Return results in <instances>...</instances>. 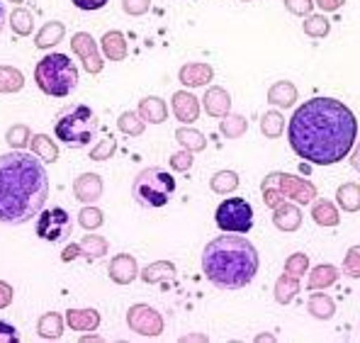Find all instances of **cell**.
<instances>
[{"instance_id":"1","label":"cell","mask_w":360,"mask_h":343,"mask_svg":"<svg viewBox=\"0 0 360 343\" xmlns=\"http://www.w3.org/2000/svg\"><path fill=\"white\" fill-rule=\"evenodd\" d=\"M288 139L302 161L333 166L351 154L358 139V117L336 98H311L290 117Z\"/></svg>"},{"instance_id":"2","label":"cell","mask_w":360,"mask_h":343,"mask_svg":"<svg viewBox=\"0 0 360 343\" xmlns=\"http://www.w3.org/2000/svg\"><path fill=\"white\" fill-rule=\"evenodd\" d=\"M49 176L37 154L13 149L0 156V224L22 226L44 209Z\"/></svg>"},{"instance_id":"3","label":"cell","mask_w":360,"mask_h":343,"mask_svg":"<svg viewBox=\"0 0 360 343\" xmlns=\"http://www.w3.org/2000/svg\"><path fill=\"white\" fill-rule=\"evenodd\" d=\"M261 268L258 249L241 234H221L202 251L205 278L219 290H241Z\"/></svg>"},{"instance_id":"4","label":"cell","mask_w":360,"mask_h":343,"mask_svg":"<svg viewBox=\"0 0 360 343\" xmlns=\"http://www.w3.org/2000/svg\"><path fill=\"white\" fill-rule=\"evenodd\" d=\"M34 81L49 98H66L78 86V68L66 54H46L34 66Z\"/></svg>"},{"instance_id":"5","label":"cell","mask_w":360,"mask_h":343,"mask_svg":"<svg viewBox=\"0 0 360 343\" xmlns=\"http://www.w3.org/2000/svg\"><path fill=\"white\" fill-rule=\"evenodd\" d=\"M98 115L88 108V105H68L63 108L54 119V131L59 136L61 144L71 146V149H83L95 139L98 131Z\"/></svg>"},{"instance_id":"6","label":"cell","mask_w":360,"mask_h":343,"mask_svg":"<svg viewBox=\"0 0 360 343\" xmlns=\"http://www.w3.org/2000/svg\"><path fill=\"white\" fill-rule=\"evenodd\" d=\"M173 193H176V178L158 166H149L139 171V176L131 183V198H134L136 205L146 209L166 207L171 202Z\"/></svg>"},{"instance_id":"7","label":"cell","mask_w":360,"mask_h":343,"mask_svg":"<svg viewBox=\"0 0 360 343\" xmlns=\"http://www.w3.org/2000/svg\"><path fill=\"white\" fill-rule=\"evenodd\" d=\"M214 221L221 231L246 234L253 226V207L243 198H229L214 209Z\"/></svg>"},{"instance_id":"8","label":"cell","mask_w":360,"mask_h":343,"mask_svg":"<svg viewBox=\"0 0 360 343\" xmlns=\"http://www.w3.org/2000/svg\"><path fill=\"white\" fill-rule=\"evenodd\" d=\"M71 231H73V219L63 207L41 209L39 217H37V236L41 241L59 244V241H66L71 236Z\"/></svg>"},{"instance_id":"9","label":"cell","mask_w":360,"mask_h":343,"mask_svg":"<svg viewBox=\"0 0 360 343\" xmlns=\"http://www.w3.org/2000/svg\"><path fill=\"white\" fill-rule=\"evenodd\" d=\"M127 326H129L134 334L156 339V336L163 334V316L153 307H149V304H134V307H129V312H127Z\"/></svg>"},{"instance_id":"10","label":"cell","mask_w":360,"mask_h":343,"mask_svg":"<svg viewBox=\"0 0 360 343\" xmlns=\"http://www.w3.org/2000/svg\"><path fill=\"white\" fill-rule=\"evenodd\" d=\"M71 49H73V54L83 61V68H86L88 73H100V71H103L105 61H103V56H100L95 39L88 34V32H76V34H73Z\"/></svg>"},{"instance_id":"11","label":"cell","mask_w":360,"mask_h":343,"mask_svg":"<svg viewBox=\"0 0 360 343\" xmlns=\"http://www.w3.org/2000/svg\"><path fill=\"white\" fill-rule=\"evenodd\" d=\"M275 181H278L280 193H283L285 198L292 200V202H300V205L314 202L316 188L311 186L309 181H302V178L290 176V173H275Z\"/></svg>"},{"instance_id":"12","label":"cell","mask_w":360,"mask_h":343,"mask_svg":"<svg viewBox=\"0 0 360 343\" xmlns=\"http://www.w3.org/2000/svg\"><path fill=\"white\" fill-rule=\"evenodd\" d=\"M108 276H110V280L117 283V285L134 283L136 276H139L136 258L129 256V253H120V256H115L112 261H110V266H108Z\"/></svg>"},{"instance_id":"13","label":"cell","mask_w":360,"mask_h":343,"mask_svg":"<svg viewBox=\"0 0 360 343\" xmlns=\"http://www.w3.org/2000/svg\"><path fill=\"white\" fill-rule=\"evenodd\" d=\"M73 195L78 202L93 205L103 198V178L98 173H83L73 181Z\"/></svg>"},{"instance_id":"14","label":"cell","mask_w":360,"mask_h":343,"mask_svg":"<svg viewBox=\"0 0 360 343\" xmlns=\"http://www.w3.org/2000/svg\"><path fill=\"white\" fill-rule=\"evenodd\" d=\"M173 115L183 124H193L195 119H200V100L188 91H178L173 95Z\"/></svg>"},{"instance_id":"15","label":"cell","mask_w":360,"mask_h":343,"mask_svg":"<svg viewBox=\"0 0 360 343\" xmlns=\"http://www.w3.org/2000/svg\"><path fill=\"white\" fill-rule=\"evenodd\" d=\"M273 224H275V229L285 231V234L297 231L302 226L300 207H295V205H290V202H280L278 207L273 209Z\"/></svg>"},{"instance_id":"16","label":"cell","mask_w":360,"mask_h":343,"mask_svg":"<svg viewBox=\"0 0 360 343\" xmlns=\"http://www.w3.org/2000/svg\"><path fill=\"white\" fill-rule=\"evenodd\" d=\"M212 76H214V71H212L210 63H185L183 68H180L178 78L183 86L188 88H202L207 86L212 81Z\"/></svg>"},{"instance_id":"17","label":"cell","mask_w":360,"mask_h":343,"mask_svg":"<svg viewBox=\"0 0 360 343\" xmlns=\"http://www.w3.org/2000/svg\"><path fill=\"white\" fill-rule=\"evenodd\" d=\"M202 105H205V110H207L210 117H226V115H229V110H231V98H229V93H226L224 88L212 86L210 91L205 93Z\"/></svg>"},{"instance_id":"18","label":"cell","mask_w":360,"mask_h":343,"mask_svg":"<svg viewBox=\"0 0 360 343\" xmlns=\"http://www.w3.org/2000/svg\"><path fill=\"white\" fill-rule=\"evenodd\" d=\"M136 112H139L141 119H144V122H149V124H163L168 119L166 103H163L161 98H156V95H149V98L141 100Z\"/></svg>"},{"instance_id":"19","label":"cell","mask_w":360,"mask_h":343,"mask_svg":"<svg viewBox=\"0 0 360 343\" xmlns=\"http://www.w3.org/2000/svg\"><path fill=\"white\" fill-rule=\"evenodd\" d=\"M268 103L280 110L292 108V105L297 103V88H295L290 81L275 83V86H270V91H268Z\"/></svg>"},{"instance_id":"20","label":"cell","mask_w":360,"mask_h":343,"mask_svg":"<svg viewBox=\"0 0 360 343\" xmlns=\"http://www.w3.org/2000/svg\"><path fill=\"white\" fill-rule=\"evenodd\" d=\"M66 324L73 331H95L100 326V312H95V309H71V312H66Z\"/></svg>"},{"instance_id":"21","label":"cell","mask_w":360,"mask_h":343,"mask_svg":"<svg viewBox=\"0 0 360 343\" xmlns=\"http://www.w3.org/2000/svg\"><path fill=\"white\" fill-rule=\"evenodd\" d=\"M37 334L46 341H56L63 336V316L59 312H46L37 319Z\"/></svg>"},{"instance_id":"22","label":"cell","mask_w":360,"mask_h":343,"mask_svg":"<svg viewBox=\"0 0 360 343\" xmlns=\"http://www.w3.org/2000/svg\"><path fill=\"white\" fill-rule=\"evenodd\" d=\"M336 280H338V268L331 266V263H319V266L309 273V283H307V287H309L311 292H316V290L331 287Z\"/></svg>"},{"instance_id":"23","label":"cell","mask_w":360,"mask_h":343,"mask_svg":"<svg viewBox=\"0 0 360 343\" xmlns=\"http://www.w3.org/2000/svg\"><path fill=\"white\" fill-rule=\"evenodd\" d=\"M103 51L110 61H122L127 56V39L120 30H110L103 37Z\"/></svg>"},{"instance_id":"24","label":"cell","mask_w":360,"mask_h":343,"mask_svg":"<svg viewBox=\"0 0 360 343\" xmlns=\"http://www.w3.org/2000/svg\"><path fill=\"white\" fill-rule=\"evenodd\" d=\"M141 280L149 283V285H156V283H163V280H171L176 278V266L171 261H156V263H149L144 271L139 273Z\"/></svg>"},{"instance_id":"25","label":"cell","mask_w":360,"mask_h":343,"mask_svg":"<svg viewBox=\"0 0 360 343\" xmlns=\"http://www.w3.org/2000/svg\"><path fill=\"white\" fill-rule=\"evenodd\" d=\"M63 34H66V27H63V22H46L44 27L37 32V49H51V46H56L59 41L63 39Z\"/></svg>"},{"instance_id":"26","label":"cell","mask_w":360,"mask_h":343,"mask_svg":"<svg viewBox=\"0 0 360 343\" xmlns=\"http://www.w3.org/2000/svg\"><path fill=\"white\" fill-rule=\"evenodd\" d=\"M307 309H309V314L314 316V319H331L333 312H336V304H333V299L329 297V295H324L319 290V292H314L309 297V302H307Z\"/></svg>"},{"instance_id":"27","label":"cell","mask_w":360,"mask_h":343,"mask_svg":"<svg viewBox=\"0 0 360 343\" xmlns=\"http://www.w3.org/2000/svg\"><path fill=\"white\" fill-rule=\"evenodd\" d=\"M311 219L319 226H338L341 214L329 200H319V202H311Z\"/></svg>"},{"instance_id":"28","label":"cell","mask_w":360,"mask_h":343,"mask_svg":"<svg viewBox=\"0 0 360 343\" xmlns=\"http://www.w3.org/2000/svg\"><path fill=\"white\" fill-rule=\"evenodd\" d=\"M32 154H37L44 163H56L59 161V149H56V144L51 141V136L46 134H37L32 136Z\"/></svg>"},{"instance_id":"29","label":"cell","mask_w":360,"mask_h":343,"mask_svg":"<svg viewBox=\"0 0 360 343\" xmlns=\"http://www.w3.org/2000/svg\"><path fill=\"white\" fill-rule=\"evenodd\" d=\"M297 292H300V278H292L288 273L278 278V283H275V302L290 304Z\"/></svg>"},{"instance_id":"30","label":"cell","mask_w":360,"mask_h":343,"mask_svg":"<svg viewBox=\"0 0 360 343\" xmlns=\"http://www.w3.org/2000/svg\"><path fill=\"white\" fill-rule=\"evenodd\" d=\"M336 200L341 205V209L346 212H358L360 209V186L358 183H343L336 190Z\"/></svg>"},{"instance_id":"31","label":"cell","mask_w":360,"mask_h":343,"mask_svg":"<svg viewBox=\"0 0 360 343\" xmlns=\"http://www.w3.org/2000/svg\"><path fill=\"white\" fill-rule=\"evenodd\" d=\"M25 86L22 71L13 66H0V93H18Z\"/></svg>"},{"instance_id":"32","label":"cell","mask_w":360,"mask_h":343,"mask_svg":"<svg viewBox=\"0 0 360 343\" xmlns=\"http://www.w3.org/2000/svg\"><path fill=\"white\" fill-rule=\"evenodd\" d=\"M176 139L180 146H185L188 151H202L207 146V139L205 134H200L198 129H190V127H180L176 129Z\"/></svg>"},{"instance_id":"33","label":"cell","mask_w":360,"mask_h":343,"mask_svg":"<svg viewBox=\"0 0 360 343\" xmlns=\"http://www.w3.org/2000/svg\"><path fill=\"white\" fill-rule=\"evenodd\" d=\"M108 249H110L108 241L98 234H88L86 239L81 241V251L86 261H98V258H103L105 253H108Z\"/></svg>"},{"instance_id":"34","label":"cell","mask_w":360,"mask_h":343,"mask_svg":"<svg viewBox=\"0 0 360 343\" xmlns=\"http://www.w3.org/2000/svg\"><path fill=\"white\" fill-rule=\"evenodd\" d=\"M10 27L18 37H27L32 34V30H34V18H32L30 10L25 8H15L13 15H10Z\"/></svg>"},{"instance_id":"35","label":"cell","mask_w":360,"mask_h":343,"mask_svg":"<svg viewBox=\"0 0 360 343\" xmlns=\"http://www.w3.org/2000/svg\"><path fill=\"white\" fill-rule=\"evenodd\" d=\"M210 188L214 190V193H219V195H229V193H234V190L239 188V176H236L234 171H219V173H214V176H212Z\"/></svg>"},{"instance_id":"36","label":"cell","mask_w":360,"mask_h":343,"mask_svg":"<svg viewBox=\"0 0 360 343\" xmlns=\"http://www.w3.org/2000/svg\"><path fill=\"white\" fill-rule=\"evenodd\" d=\"M117 127H120V131H124L127 136H141L144 134L146 122L141 119L139 112H122L120 119H117Z\"/></svg>"},{"instance_id":"37","label":"cell","mask_w":360,"mask_h":343,"mask_svg":"<svg viewBox=\"0 0 360 343\" xmlns=\"http://www.w3.org/2000/svg\"><path fill=\"white\" fill-rule=\"evenodd\" d=\"M246 127H248V122L243 115H226L219 124V131L226 136V139H239L243 131H246Z\"/></svg>"},{"instance_id":"38","label":"cell","mask_w":360,"mask_h":343,"mask_svg":"<svg viewBox=\"0 0 360 343\" xmlns=\"http://www.w3.org/2000/svg\"><path fill=\"white\" fill-rule=\"evenodd\" d=\"M283 129H285V117L280 112H275V110H270V112L261 117V131L268 139H278L283 134Z\"/></svg>"},{"instance_id":"39","label":"cell","mask_w":360,"mask_h":343,"mask_svg":"<svg viewBox=\"0 0 360 343\" xmlns=\"http://www.w3.org/2000/svg\"><path fill=\"white\" fill-rule=\"evenodd\" d=\"M304 34L307 37H311V39H321V37H326L329 34V30H331V25H329V20L324 18V15H307V20H304Z\"/></svg>"},{"instance_id":"40","label":"cell","mask_w":360,"mask_h":343,"mask_svg":"<svg viewBox=\"0 0 360 343\" xmlns=\"http://www.w3.org/2000/svg\"><path fill=\"white\" fill-rule=\"evenodd\" d=\"M5 141H8L13 149H20L22 151L25 146L32 144V131L27 124H13L8 129V134H5Z\"/></svg>"},{"instance_id":"41","label":"cell","mask_w":360,"mask_h":343,"mask_svg":"<svg viewBox=\"0 0 360 343\" xmlns=\"http://www.w3.org/2000/svg\"><path fill=\"white\" fill-rule=\"evenodd\" d=\"M103 221H105V214L100 212L98 207H93V205H86V207L78 212V224H81L86 231L100 229V226H103Z\"/></svg>"},{"instance_id":"42","label":"cell","mask_w":360,"mask_h":343,"mask_svg":"<svg viewBox=\"0 0 360 343\" xmlns=\"http://www.w3.org/2000/svg\"><path fill=\"white\" fill-rule=\"evenodd\" d=\"M263 202L268 205L270 209H275L280 205V200L285 198L283 193H280V188H278V181H275V173H270V176H266V181H263Z\"/></svg>"},{"instance_id":"43","label":"cell","mask_w":360,"mask_h":343,"mask_svg":"<svg viewBox=\"0 0 360 343\" xmlns=\"http://www.w3.org/2000/svg\"><path fill=\"white\" fill-rule=\"evenodd\" d=\"M309 271V258H307V253H292V256L285 261V273L292 278H300L304 276V273Z\"/></svg>"},{"instance_id":"44","label":"cell","mask_w":360,"mask_h":343,"mask_svg":"<svg viewBox=\"0 0 360 343\" xmlns=\"http://www.w3.org/2000/svg\"><path fill=\"white\" fill-rule=\"evenodd\" d=\"M341 273L348 278H360V246H351L343 258V266H341Z\"/></svg>"},{"instance_id":"45","label":"cell","mask_w":360,"mask_h":343,"mask_svg":"<svg viewBox=\"0 0 360 343\" xmlns=\"http://www.w3.org/2000/svg\"><path fill=\"white\" fill-rule=\"evenodd\" d=\"M115 151H117V141H115V136H105V139L100 141L93 151H90V161H108L110 156H115Z\"/></svg>"},{"instance_id":"46","label":"cell","mask_w":360,"mask_h":343,"mask_svg":"<svg viewBox=\"0 0 360 343\" xmlns=\"http://www.w3.org/2000/svg\"><path fill=\"white\" fill-rule=\"evenodd\" d=\"M149 8H151V0H122V10L127 15H134V18L144 15Z\"/></svg>"},{"instance_id":"47","label":"cell","mask_w":360,"mask_h":343,"mask_svg":"<svg viewBox=\"0 0 360 343\" xmlns=\"http://www.w3.org/2000/svg\"><path fill=\"white\" fill-rule=\"evenodd\" d=\"M171 166L173 171H190L193 168V151H178V154L171 156Z\"/></svg>"},{"instance_id":"48","label":"cell","mask_w":360,"mask_h":343,"mask_svg":"<svg viewBox=\"0 0 360 343\" xmlns=\"http://www.w3.org/2000/svg\"><path fill=\"white\" fill-rule=\"evenodd\" d=\"M285 8H288L292 15L307 18V15L311 13V8H314V0H285Z\"/></svg>"},{"instance_id":"49","label":"cell","mask_w":360,"mask_h":343,"mask_svg":"<svg viewBox=\"0 0 360 343\" xmlns=\"http://www.w3.org/2000/svg\"><path fill=\"white\" fill-rule=\"evenodd\" d=\"M20 341V334L13 324L8 321H0V343H18Z\"/></svg>"},{"instance_id":"50","label":"cell","mask_w":360,"mask_h":343,"mask_svg":"<svg viewBox=\"0 0 360 343\" xmlns=\"http://www.w3.org/2000/svg\"><path fill=\"white\" fill-rule=\"evenodd\" d=\"M110 0H73V5H76L78 10H86V13H93V10H100L105 8Z\"/></svg>"},{"instance_id":"51","label":"cell","mask_w":360,"mask_h":343,"mask_svg":"<svg viewBox=\"0 0 360 343\" xmlns=\"http://www.w3.org/2000/svg\"><path fill=\"white\" fill-rule=\"evenodd\" d=\"M13 297H15L13 287H10L5 280H0V309L10 307V304H13Z\"/></svg>"},{"instance_id":"52","label":"cell","mask_w":360,"mask_h":343,"mask_svg":"<svg viewBox=\"0 0 360 343\" xmlns=\"http://www.w3.org/2000/svg\"><path fill=\"white\" fill-rule=\"evenodd\" d=\"M81 256H83L81 244H68L66 249L61 251V261L63 263H71V261H76V258H81Z\"/></svg>"},{"instance_id":"53","label":"cell","mask_w":360,"mask_h":343,"mask_svg":"<svg viewBox=\"0 0 360 343\" xmlns=\"http://www.w3.org/2000/svg\"><path fill=\"white\" fill-rule=\"evenodd\" d=\"M314 3H319V8L326 10V13H333V10L343 8V5H346V0H314Z\"/></svg>"},{"instance_id":"54","label":"cell","mask_w":360,"mask_h":343,"mask_svg":"<svg viewBox=\"0 0 360 343\" xmlns=\"http://www.w3.org/2000/svg\"><path fill=\"white\" fill-rule=\"evenodd\" d=\"M351 166H353V171L360 173V136H358L356 149H353V154H351Z\"/></svg>"},{"instance_id":"55","label":"cell","mask_w":360,"mask_h":343,"mask_svg":"<svg viewBox=\"0 0 360 343\" xmlns=\"http://www.w3.org/2000/svg\"><path fill=\"white\" fill-rule=\"evenodd\" d=\"M3 27H5V5L0 3V32H3Z\"/></svg>"},{"instance_id":"56","label":"cell","mask_w":360,"mask_h":343,"mask_svg":"<svg viewBox=\"0 0 360 343\" xmlns=\"http://www.w3.org/2000/svg\"><path fill=\"white\" fill-rule=\"evenodd\" d=\"M8 3H15V5H20V3H22V0H8Z\"/></svg>"},{"instance_id":"57","label":"cell","mask_w":360,"mask_h":343,"mask_svg":"<svg viewBox=\"0 0 360 343\" xmlns=\"http://www.w3.org/2000/svg\"><path fill=\"white\" fill-rule=\"evenodd\" d=\"M243 3H251V0H243Z\"/></svg>"}]
</instances>
